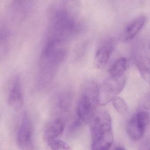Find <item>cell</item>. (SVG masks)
I'll return each mask as SVG.
<instances>
[{"mask_svg":"<svg viewBox=\"0 0 150 150\" xmlns=\"http://www.w3.org/2000/svg\"><path fill=\"white\" fill-rule=\"evenodd\" d=\"M67 41L48 39L41 54L38 63V84L41 88L49 85L68 53Z\"/></svg>","mask_w":150,"mask_h":150,"instance_id":"1","label":"cell"},{"mask_svg":"<svg viewBox=\"0 0 150 150\" xmlns=\"http://www.w3.org/2000/svg\"><path fill=\"white\" fill-rule=\"evenodd\" d=\"M90 123L92 150H110L114 139L110 115L106 111H97Z\"/></svg>","mask_w":150,"mask_h":150,"instance_id":"2","label":"cell"},{"mask_svg":"<svg viewBox=\"0 0 150 150\" xmlns=\"http://www.w3.org/2000/svg\"><path fill=\"white\" fill-rule=\"evenodd\" d=\"M99 86L95 81L88 80L81 89L77 100L76 113L83 123H90L99 105Z\"/></svg>","mask_w":150,"mask_h":150,"instance_id":"3","label":"cell"},{"mask_svg":"<svg viewBox=\"0 0 150 150\" xmlns=\"http://www.w3.org/2000/svg\"><path fill=\"white\" fill-rule=\"evenodd\" d=\"M125 76L120 77L109 76L99 86V105H105L112 101L122 91L126 84Z\"/></svg>","mask_w":150,"mask_h":150,"instance_id":"4","label":"cell"},{"mask_svg":"<svg viewBox=\"0 0 150 150\" xmlns=\"http://www.w3.org/2000/svg\"><path fill=\"white\" fill-rule=\"evenodd\" d=\"M33 129L29 115L24 112L22 115L16 135L18 146L21 150H33Z\"/></svg>","mask_w":150,"mask_h":150,"instance_id":"5","label":"cell"},{"mask_svg":"<svg viewBox=\"0 0 150 150\" xmlns=\"http://www.w3.org/2000/svg\"><path fill=\"white\" fill-rule=\"evenodd\" d=\"M115 40L110 39L104 42L97 49L94 57L95 67L102 69L106 66L112 52L115 47Z\"/></svg>","mask_w":150,"mask_h":150,"instance_id":"6","label":"cell"},{"mask_svg":"<svg viewBox=\"0 0 150 150\" xmlns=\"http://www.w3.org/2000/svg\"><path fill=\"white\" fill-rule=\"evenodd\" d=\"M8 102L11 107L15 109L20 108L23 104L22 83L18 76H15L12 80L8 94Z\"/></svg>","mask_w":150,"mask_h":150,"instance_id":"7","label":"cell"},{"mask_svg":"<svg viewBox=\"0 0 150 150\" xmlns=\"http://www.w3.org/2000/svg\"><path fill=\"white\" fill-rule=\"evenodd\" d=\"M146 22L144 16L138 17L131 21L125 27L121 35V39L123 42L132 40L141 30Z\"/></svg>","mask_w":150,"mask_h":150,"instance_id":"8","label":"cell"},{"mask_svg":"<svg viewBox=\"0 0 150 150\" xmlns=\"http://www.w3.org/2000/svg\"><path fill=\"white\" fill-rule=\"evenodd\" d=\"M63 122L60 119H55L50 122L46 126L44 130V137L48 143L60 136L64 131Z\"/></svg>","mask_w":150,"mask_h":150,"instance_id":"9","label":"cell"},{"mask_svg":"<svg viewBox=\"0 0 150 150\" xmlns=\"http://www.w3.org/2000/svg\"><path fill=\"white\" fill-rule=\"evenodd\" d=\"M126 129L128 135L132 140L138 141L144 135L146 128L138 122L135 115H134L127 123Z\"/></svg>","mask_w":150,"mask_h":150,"instance_id":"10","label":"cell"},{"mask_svg":"<svg viewBox=\"0 0 150 150\" xmlns=\"http://www.w3.org/2000/svg\"><path fill=\"white\" fill-rule=\"evenodd\" d=\"M136 66L142 78L150 83V59L146 56H139L136 58Z\"/></svg>","mask_w":150,"mask_h":150,"instance_id":"11","label":"cell"},{"mask_svg":"<svg viewBox=\"0 0 150 150\" xmlns=\"http://www.w3.org/2000/svg\"><path fill=\"white\" fill-rule=\"evenodd\" d=\"M129 62L127 58L121 57L116 60L110 67L109 70L110 76L112 77H120L124 76L128 68Z\"/></svg>","mask_w":150,"mask_h":150,"instance_id":"12","label":"cell"},{"mask_svg":"<svg viewBox=\"0 0 150 150\" xmlns=\"http://www.w3.org/2000/svg\"><path fill=\"white\" fill-rule=\"evenodd\" d=\"M71 95L70 92H65L59 96L57 105L58 108L63 111H68L71 105Z\"/></svg>","mask_w":150,"mask_h":150,"instance_id":"13","label":"cell"},{"mask_svg":"<svg viewBox=\"0 0 150 150\" xmlns=\"http://www.w3.org/2000/svg\"><path fill=\"white\" fill-rule=\"evenodd\" d=\"M114 107L117 112L122 115L126 114L128 110V107L124 99L120 97H115L112 100Z\"/></svg>","mask_w":150,"mask_h":150,"instance_id":"14","label":"cell"},{"mask_svg":"<svg viewBox=\"0 0 150 150\" xmlns=\"http://www.w3.org/2000/svg\"><path fill=\"white\" fill-rule=\"evenodd\" d=\"M51 150H72L70 146L64 141L56 139L48 142Z\"/></svg>","mask_w":150,"mask_h":150,"instance_id":"15","label":"cell"},{"mask_svg":"<svg viewBox=\"0 0 150 150\" xmlns=\"http://www.w3.org/2000/svg\"><path fill=\"white\" fill-rule=\"evenodd\" d=\"M140 150H150V146L143 147L142 149H141Z\"/></svg>","mask_w":150,"mask_h":150,"instance_id":"16","label":"cell"},{"mask_svg":"<svg viewBox=\"0 0 150 150\" xmlns=\"http://www.w3.org/2000/svg\"><path fill=\"white\" fill-rule=\"evenodd\" d=\"M115 150H127L125 148L122 147H119Z\"/></svg>","mask_w":150,"mask_h":150,"instance_id":"17","label":"cell"},{"mask_svg":"<svg viewBox=\"0 0 150 150\" xmlns=\"http://www.w3.org/2000/svg\"></svg>","mask_w":150,"mask_h":150,"instance_id":"18","label":"cell"}]
</instances>
